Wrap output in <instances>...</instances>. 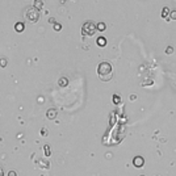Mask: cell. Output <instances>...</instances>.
<instances>
[{
  "label": "cell",
  "instance_id": "1",
  "mask_svg": "<svg viewBox=\"0 0 176 176\" xmlns=\"http://www.w3.org/2000/svg\"><path fill=\"white\" fill-rule=\"evenodd\" d=\"M97 75L100 80L102 82H109L113 76V67L109 62H101L97 66Z\"/></svg>",
  "mask_w": 176,
  "mask_h": 176
},
{
  "label": "cell",
  "instance_id": "2",
  "mask_svg": "<svg viewBox=\"0 0 176 176\" xmlns=\"http://www.w3.org/2000/svg\"><path fill=\"white\" fill-rule=\"evenodd\" d=\"M97 30V24H95L93 21H85L83 28H82V34L85 37H92Z\"/></svg>",
  "mask_w": 176,
  "mask_h": 176
},
{
  "label": "cell",
  "instance_id": "3",
  "mask_svg": "<svg viewBox=\"0 0 176 176\" xmlns=\"http://www.w3.org/2000/svg\"><path fill=\"white\" fill-rule=\"evenodd\" d=\"M24 16L26 17L28 21H30V22H37L39 20V11L36 9L34 7H28L25 9V14Z\"/></svg>",
  "mask_w": 176,
  "mask_h": 176
},
{
  "label": "cell",
  "instance_id": "4",
  "mask_svg": "<svg viewBox=\"0 0 176 176\" xmlns=\"http://www.w3.org/2000/svg\"><path fill=\"white\" fill-rule=\"evenodd\" d=\"M133 164H134V167L141 168V167H143V164H145V159H143L142 156H135V158L133 159Z\"/></svg>",
  "mask_w": 176,
  "mask_h": 176
},
{
  "label": "cell",
  "instance_id": "5",
  "mask_svg": "<svg viewBox=\"0 0 176 176\" xmlns=\"http://www.w3.org/2000/svg\"><path fill=\"white\" fill-rule=\"evenodd\" d=\"M46 117H47L49 120H55V118H57V109H54V108L47 109V112H46Z\"/></svg>",
  "mask_w": 176,
  "mask_h": 176
},
{
  "label": "cell",
  "instance_id": "6",
  "mask_svg": "<svg viewBox=\"0 0 176 176\" xmlns=\"http://www.w3.org/2000/svg\"><path fill=\"white\" fill-rule=\"evenodd\" d=\"M96 43L100 46V47H105L107 46V38L105 37H99L96 39Z\"/></svg>",
  "mask_w": 176,
  "mask_h": 176
},
{
  "label": "cell",
  "instance_id": "7",
  "mask_svg": "<svg viewBox=\"0 0 176 176\" xmlns=\"http://www.w3.org/2000/svg\"><path fill=\"white\" fill-rule=\"evenodd\" d=\"M24 29H25V25L22 22H16V24H14V30H16V32L21 33V32H24Z\"/></svg>",
  "mask_w": 176,
  "mask_h": 176
},
{
  "label": "cell",
  "instance_id": "8",
  "mask_svg": "<svg viewBox=\"0 0 176 176\" xmlns=\"http://www.w3.org/2000/svg\"><path fill=\"white\" fill-rule=\"evenodd\" d=\"M67 84H68V79L67 78H65V76L59 78V80H58V85H59V87H67Z\"/></svg>",
  "mask_w": 176,
  "mask_h": 176
},
{
  "label": "cell",
  "instance_id": "9",
  "mask_svg": "<svg viewBox=\"0 0 176 176\" xmlns=\"http://www.w3.org/2000/svg\"><path fill=\"white\" fill-rule=\"evenodd\" d=\"M33 7L36 8V9H42L43 8V2L42 0H34V3H33Z\"/></svg>",
  "mask_w": 176,
  "mask_h": 176
},
{
  "label": "cell",
  "instance_id": "10",
  "mask_svg": "<svg viewBox=\"0 0 176 176\" xmlns=\"http://www.w3.org/2000/svg\"><path fill=\"white\" fill-rule=\"evenodd\" d=\"M168 14H170V9H168L167 7H164L163 11H162V17H164V19L168 20Z\"/></svg>",
  "mask_w": 176,
  "mask_h": 176
},
{
  "label": "cell",
  "instance_id": "11",
  "mask_svg": "<svg viewBox=\"0 0 176 176\" xmlns=\"http://www.w3.org/2000/svg\"><path fill=\"white\" fill-rule=\"evenodd\" d=\"M97 29H99L100 32H104L105 29H107V26H105L104 22H99V24H97Z\"/></svg>",
  "mask_w": 176,
  "mask_h": 176
},
{
  "label": "cell",
  "instance_id": "12",
  "mask_svg": "<svg viewBox=\"0 0 176 176\" xmlns=\"http://www.w3.org/2000/svg\"><path fill=\"white\" fill-rule=\"evenodd\" d=\"M39 166H41V168H47L49 167V162H47V160H39Z\"/></svg>",
  "mask_w": 176,
  "mask_h": 176
},
{
  "label": "cell",
  "instance_id": "13",
  "mask_svg": "<svg viewBox=\"0 0 176 176\" xmlns=\"http://www.w3.org/2000/svg\"><path fill=\"white\" fill-rule=\"evenodd\" d=\"M43 153H45V155L46 156H49L51 153H50V147H49V146L46 145V146H43Z\"/></svg>",
  "mask_w": 176,
  "mask_h": 176
},
{
  "label": "cell",
  "instance_id": "14",
  "mask_svg": "<svg viewBox=\"0 0 176 176\" xmlns=\"http://www.w3.org/2000/svg\"><path fill=\"white\" fill-rule=\"evenodd\" d=\"M153 83H154V82H153V79H150V80L147 79V80H143V82H142L141 84H142V85L145 87V85H153Z\"/></svg>",
  "mask_w": 176,
  "mask_h": 176
},
{
  "label": "cell",
  "instance_id": "15",
  "mask_svg": "<svg viewBox=\"0 0 176 176\" xmlns=\"http://www.w3.org/2000/svg\"><path fill=\"white\" fill-rule=\"evenodd\" d=\"M53 28H54V30H55V32H59L61 29H62V25H61V24H58V22H55Z\"/></svg>",
  "mask_w": 176,
  "mask_h": 176
},
{
  "label": "cell",
  "instance_id": "16",
  "mask_svg": "<svg viewBox=\"0 0 176 176\" xmlns=\"http://www.w3.org/2000/svg\"><path fill=\"white\" fill-rule=\"evenodd\" d=\"M7 59H5V58H0V67H5L7 66Z\"/></svg>",
  "mask_w": 176,
  "mask_h": 176
},
{
  "label": "cell",
  "instance_id": "17",
  "mask_svg": "<svg viewBox=\"0 0 176 176\" xmlns=\"http://www.w3.org/2000/svg\"><path fill=\"white\" fill-rule=\"evenodd\" d=\"M113 102L114 104H118L120 102V96L118 95H113Z\"/></svg>",
  "mask_w": 176,
  "mask_h": 176
},
{
  "label": "cell",
  "instance_id": "18",
  "mask_svg": "<svg viewBox=\"0 0 176 176\" xmlns=\"http://www.w3.org/2000/svg\"><path fill=\"white\" fill-rule=\"evenodd\" d=\"M168 19L176 20V11H171V12H170V17H168Z\"/></svg>",
  "mask_w": 176,
  "mask_h": 176
},
{
  "label": "cell",
  "instance_id": "19",
  "mask_svg": "<svg viewBox=\"0 0 176 176\" xmlns=\"http://www.w3.org/2000/svg\"><path fill=\"white\" fill-rule=\"evenodd\" d=\"M173 53V47L172 46H168L167 49H166V54H172Z\"/></svg>",
  "mask_w": 176,
  "mask_h": 176
},
{
  "label": "cell",
  "instance_id": "20",
  "mask_svg": "<svg viewBox=\"0 0 176 176\" xmlns=\"http://www.w3.org/2000/svg\"><path fill=\"white\" fill-rule=\"evenodd\" d=\"M8 176H17V172H16V171H9V172H8Z\"/></svg>",
  "mask_w": 176,
  "mask_h": 176
},
{
  "label": "cell",
  "instance_id": "21",
  "mask_svg": "<svg viewBox=\"0 0 176 176\" xmlns=\"http://www.w3.org/2000/svg\"><path fill=\"white\" fill-rule=\"evenodd\" d=\"M41 134H42V135H47V129L43 127V129H42V131H41Z\"/></svg>",
  "mask_w": 176,
  "mask_h": 176
},
{
  "label": "cell",
  "instance_id": "22",
  "mask_svg": "<svg viewBox=\"0 0 176 176\" xmlns=\"http://www.w3.org/2000/svg\"><path fill=\"white\" fill-rule=\"evenodd\" d=\"M0 176H4V168L0 166Z\"/></svg>",
  "mask_w": 176,
  "mask_h": 176
},
{
  "label": "cell",
  "instance_id": "23",
  "mask_svg": "<svg viewBox=\"0 0 176 176\" xmlns=\"http://www.w3.org/2000/svg\"><path fill=\"white\" fill-rule=\"evenodd\" d=\"M135 99H137V96H135V95H131V96H130V100H131V101H134Z\"/></svg>",
  "mask_w": 176,
  "mask_h": 176
},
{
  "label": "cell",
  "instance_id": "24",
  "mask_svg": "<svg viewBox=\"0 0 176 176\" xmlns=\"http://www.w3.org/2000/svg\"><path fill=\"white\" fill-rule=\"evenodd\" d=\"M49 21H50V22H51V24H55V20H54V19H53V17H51V19H50V20H49Z\"/></svg>",
  "mask_w": 176,
  "mask_h": 176
},
{
  "label": "cell",
  "instance_id": "25",
  "mask_svg": "<svg viewBox=\"0 0 176 176\" xmlns=\"http://www.w3.org/2000/svg\"><path fill=\"white\" fill-rule=\"evenodd\" d=\"M141 176H145V175H141Z\"/></svg>",
  "mask_w": 176,
  "mask_h": 176
}]
</instances>
